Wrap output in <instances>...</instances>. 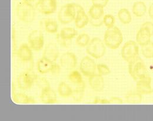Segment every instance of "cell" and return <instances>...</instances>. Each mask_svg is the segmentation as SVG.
Listing matches in <instances>:
<instances>
[{"label": "cell", "instance_id": "cell-1", "mask_svg": "<svg viewBox=\"0 0 153 121\" xmlns=\"http://www.w3.org/2000/svg\"><path fill=\"white\" fill-rule=\"evenodd\" d=\"M82 7L77 4L69 3L61 7L58 13V20L62 24H67L75 20L78 12Z\"/></svg>", "mask_w": 153, "mask_h": 121}, {"label": "cell", "instance_id": "cell-2", "mask_svg": "<svg viewBox=\"0 0 153 121\" xmlns=\"http://www.w3.org/2000/svg\"><path fill=\"white\" fill-rule=\"evenodd\" d=\"M123 41V36L118 27L114 26L105 31L104 36V43L106 47L112 50H115L120 46Z\"/></svg>", "mask_w": 153, "mask_h": 121}, {"label": "cell", "instance_id": "cell-3", "mask_svg": "<svg viewBox=\"0 0 153 121\" xmlns=\"http://www.w3.org/2000/svg\"><path fill=\"white\" fill-rule=\"evenodd\" d=\"M36 7L25 2H21L16 8L17 16L19 20L25 23H31L35 20L36 17Z\"/></svg>", "mask_w": 153, "mask_h": 121}, {"label": "cell", "instance_id": "cell-4", "mask_svg": "<svg viewBox=\"0 0 153 121\" xmlns=\"http://www.w3.org/2000/svg\"><path fill=\"white\" fill-rule=\"evenodd\" d=\"M128 72L136 81L148 75L146 66L139 56L128 63Z\"/></svg>", "mask_w": 153, "mask_h": 121}, {"label": "cell", "instance_id": "cell-5", "mask_svg": "<svg viewBox=\"0 0 153 121\" xmlns=\"http://www.w3.org/2000/svg\"><path fill=\"white\" fill-rule=\"evenodd\" d=\"M87 53L93 58L99 59L102 58L106 53V46L98 37L92 39L86 47Z\"/></svg>", "mask_w": 153, "mask_h": 121}, {"label": "cell", "instance_id": "cell-6", "mask_svg": "<svg viewBox=\"0 0 153 121\" xmlns=\"http://www.w3.org/2000/svg\"><path fill=\"white\" fill-rule=\"evenodd\" d=\"M37 77L38 76L30 70L22 72L17 78L18 87L23 90L30 89L36 83Z\"/></svg>", "mask_w": 153, "mask_h": 121}, {"label": "cell", "instance_id": "cell-7", "mask_svg": "<svg viewBox=\"0 0 153 121\" xmlns=\"http://www.w3.org/2000/svg\"><path fill=\"white\" fill-rule=\"evenodd\" d=\"M138 55L139 47L136 41H128L124 44L121 50V56L124 60L129 63L137 58Z\"/></svg>", "mask_w": 153, "mask_h": 121}, {"label": "cell", "instance_id": "cell-8", "mask_svg": "<svg viewBox=\"0 0 153 121\" xmlns=\"http://www.w3.org/2000/svg\"><path fill=\"white\" fill-rule=\"evenodd\" d=\"M28 43L32 50L40 51L44 45V38L42 32L37 30L31 31L28 36Z\"/></svg>", "mask_w": 153, "mask_h": 121}, {"label": "cell", "instance_id": "cell-9", "mask_svg": "<svg viewBox=\"0 0 153 121\" xmlns=\"http://www.w3.org/2000/svg\"><path fill=\"white\" fill-rule=\"evenodd\" d=\"M95 61L89 56H85L82 59L79 64V69L81 73L86 77L90 76L96 74L97 70Z\"/></svg>", "mask_w": 153, "mask_h": 121}, {"label": "cell", "instance_id": "cell-10", "mask_svg": "<svg viewBox=\"0 0 153 121\" xmlns=\"http://www.w3.org/2000/svg\"><path fill=\"white\" fill-rule=\"evenodd\" d=\"M36 8L43 15H51L57 10V0H38Z\"/></svg>", "mask_w": 153, "mask_h": 121}, {"label": "cell", "instance_id": "cell-11", "mask_svg": "<svg viewBox=\"0 0 153 121\" xmlns=\"http://www.w3.org/2000/svg\"><path fill=\"white\" fill-rule=\"evenodd\" d=\"M61 67L67 70H73L77 65V58L76 55L71 52L63 53L59 58Z\"/></svg>", "mask_w": 153, "mask_h": 121}, {"label": "cell", "instance_id": "cell-12", "mask_svg": "<svg viewBox=\"0 0 153 121\" xmlns=\"http://www.w3.org/2000/svg\"><path fill=\"white\" fill-rule=\"evenodd\" d=\"M136 91L142 95H151L153 93L152 78L149 76V75L137 81Z\"/></svg>", "mask_w": 153, "mask_h": 121}, {"label": "cell", "instance_id": "cell-13", "mask_svg": "<svg viewBox=\"0 0 153 121\" xmlns=\"http://www.w3.org/2000/svg\"><path fill=\"white\" fill-rule=\"evenodd\" d=\"M59 56V51L56 43L51 42L45 46L42 53V58L51 62H56Z\"/></svg>", "mask_w": 153, "mask_h": 121}, {"label": "cell", "instance_id": "cell-14", "mask_svg": "<svg viewBox=\"0 0 153 121\" xmlns=\"http://www.w3.org/2000/svg\"><path fill=\"white\" fill-rule=\"evenodd\" d=\"M17 55L22 62H30L33 60L32 49L27 43H23L17 51Z\"/></svg>", "mask_w": 153, "mask_h": 121}, {"label": "cell", "instance_id": "cell-15", "mask_svg": "<svg viewBox=\"0 0 153 121\" xmlns=\"http://www.w3.org/2000/svg\"><path fill=\"white\" fill-rule=\"evenodd\" d=\"M40 99L42 103L52 104L57 103V97L55 91L50 87L41 90Z\"/></svg>", "mask_w": 153, "mask_h": 121}, {"label": "cell", "instance_id": "cell-16", "mask_svg": "<svg viewBox=\"0 0 153 121\" xmlns=\"http://www.w3.org/2000/svg\"><path fill=\"white\" fill-rule=\"evenodd\" d=\"M152 35L153 34L148 28L141 26L137 33L136 42L138 45L143 46L151 41Z\"/></svg>", "mask_w": 153, "mask_h": 121}, {"label": "cell", "instance_id": "cell-17", "mask_svg": "<svg viewBox=\"0 0 153 121\" xmlns=\"http://www.w3.org/2000/svg\"><path fill=\"white\" fill-rule=\"evenodd\" d=\"M89 84L91 88L95 92H102L104 88V80L102 76L95 74L89 78Z\"/></svg>", "mask_w": 153, "mask_h": 121}, {"label": "cell", "instance_id": "cell-18", "mask_svg": "<svg viewBox=\"0 0 153 121\" xmlns=\"http://www.w3.org/2000/svg\"><path fill=\"white\" fill-rule=\"evenodd\" d=\"M55 62H51L44 58L38 60L37 63V69L41 74H46L51 73Z\"/></svg>", "mask_w": 153, "mask_h": 121}, {"label": "cell", "instance_id": "cell-19", "mask_svg": "<svg viewBox=\"0 0 153 121\" xmlns=\"http://www.w3.org/2000/svg\"><path fill=\"white\" fill-rule=\"evenodd\" d=\"M74 21L76 27L78 29H81L88 24L90 19L88 15L85 13L83 8L78 12Z\"/></svg>", "mask_w": 153, "mask_h": 121}, {"label": "cell", "instance_id": "cell-20", "mask_svg": "<svg viewBox=\"0 0 153 121\" xmlns=\"http://www.w3.org/2000/svg\"><path fill=\"white\" fill-rule=\"evenodd\" d=\"M13 99L16 103L19 104H29L35 103L36 101L32 96H28L23 93H15L13 92Z\"/></svg>", "mask_w": 153, "mask_h": 121}, {"label": "cell", "instance_id": "cell-21", "mask_svg": "<svg viewBox=\"0 0 153 121\" xmlns=\"http://www.w3.org/2000/svg\"><path fill=\"white\" fill-rule=\"evenodd\" d=\"M147 6L143 1L135 2L132 8L133 14L137 17L144 16L147 12Z\"/></svg>", "mask_w": 153, "mask_h": 121}, {"label": "cell", "instance_id": "cell-22", "mask_svg": "<svg viewBox=\"0 0 153 121\" xmlns=\"http://www.w3.org/2000/svg\"><path fill=\"white\" fill-rule=\"evenodd\" d=\"M59 35L65 40H71L77 36L78 32L73 27H65L60 31Z\"/></svg>", "mask_w": 153, "mask_h": 121}, {"label": "cell", "instance_id": "cell-23", "mask_svg": "<svg viewBox=\"0 0 153 121\" xmlns=\"http://www.w3.org/2000/svg\"><path fill=\"white\" fill-rule=\"evenodd\" d=\"M58 93L59 96L62 98L71 97L73 89L65 82H61L58 86Z\"/></svg>", "mask_w": 153, "mask_h": 121}, {"label": "cell", "instance_id": "cell-24", "mask_svg": "<svg viewBox=\"0 0 153 121\" xmlns=\"http://www.w3.org/2000/svg\"><path fill=\"white\" fill-rule=\"evenodd\" d=\"M104 14V8L99 6L93 5L88 11V14L90 19L93 20H100L103 17Z\"/></svg>", "mask_w": 153, "mask_h": 121}, {"label": "cell", "instance_id": "cell-25", "mask_svg": "<svg viewBox=\"0 0 153 121\" xmlns=\"http://www.w3.org/2000/svg\"><path fill=\"white\" fill-rule=\"evenodd\" d=\"M85 83L76 86V87L73 89V92L71 96L73 98V101L76 102H79L83 99L85 93Z\"/></svg>", "mask_w": 153, "mask_h": 121}, {"label": "cell", "instance_id": "cell-26", "mask_svg": "<svg viewBox=\"0 0 153 121\" xmlns=\"http://www.w3.org/2000/svg\"><path fill=\"white\" fill-rule=\"evenodd\" d=\"M118 18L120 22L125 25L128 24L132 20L131 14L130 11L127 8H121L120 9L117 14Z\"/></svg>", "mask_w": 153, "mask_h": 121}, {"label": "cell", "instance_id": "cell-27", "mask_svg": "<svg viewBox=\"0 0 153 121\" xmlns=\"http://www.w3.org/2000/svg\"><path fill=\"white\" fill-rule=\"evenodd\" d=\"M44 27L45 31L50 34L57 33L58 30L57 22L52 19H46L44 20Z\"/></svg>", "mask_w": 153, "mask_h": 121}, {"label": "cell", "instance_id": "cell-28", "mask_svg": "<svg viewBox=\"0 0 153 121\" xmlns=\"http://www.w3.org/2000/svg\"><path fill=\"white\" fill-rule=\"evenodd\" d=\"M126 102L128 103H139L143 100L142 95L136 92H131L125 96Z\"/></svg>", "mask_w": 153, "mask_h": 121}, {"label": "cell", "instance_id": "cell-29", "mask_svg": "<svg viewBox=\"0 0 153 121\" xmlns=\"http://www.w3.org/2000/svg\"><path fill=\"white\" fill-rule=\"evenodd\" d=\"M68 79L76 86H78L84 83L81 75L77 70H73L68 75Z\"/></svg>", "mask_w": 153, "mask_h": 121}, {"label": "cell", "instance_id": "cell-30", "mask_svg": "<svg viewBox=\"0 0 153 121\" xmlns=\"http://www.w3.org/2000/svg\"><path fill=\"white\" fill-rule=\"evenodd\" d=\"M90 37L87 33H82L76 37V46L84 48L86 47L90 41Z\"/></svg>", "mask_w": 153, "mask_h": 121}, {"label": "cell", "instance_id": "cell-31", "mask_svg": "<svg viewBox=\"0 0 153 121\" xmlns=\"http://www.w3.org/2000/svg\"><path fill=\"white\" fill-rule=\"evenodd\" d=\"M141 53L145 58L153 59V42L150 41L148 43L141 46Z\"/></svg>", "mask_w": 153, "mask_h": 121}, {"label": "cell", "instance_id": "cell-32", "mask_svg": "<svg viewBox=\"0 0 153 121\" xmlns=\"http://www.w3.org/2000/svg\"><path fill=\"white\" fill-rule=\"evenodd\" d=\"M102 21L103 24H104V25L107 28V29L114 27L115 19L113 15L110 14L104 15L102 18Z\"/></svg>", "mask_w": 153, "mask_h": 121}, {"label": "cell", "instance_id": "cell-33", "mask_svg": "<svg viewBox=\"0 0 153 121\" xmlns=\"http://www.w3.org/2000/svg\"><path fill=\"white\" fill-rule=\"evenodd\" d=\"M97 71L101 76H107L111 73V70L108 66L104 64H98L97 66Z\"/></svg>", "mask_w": 153, "mask_h": 121}, {"label": "cell", "instance_id": "cell-34", "mask_svg": "<svg viewBox=\"0 0 153 121\" xmlns=\"http://www.w3.org/2000/svg\"><path fill=\"white\" fill-rule=\"evenodd\" d=\"M36 83L38 86V87L41 90L45 88L50 87V84L49 82L45 78H41V77L39 78L38 76L36 81Z\"/></svg>", "mask_w": 153, "mask_h": 121}, {"label": "cell", "instance_id": "cell-35", "mask_svg": "<svg viewBox=\"0 0 153 121\" xmlns=\"http://www.w3.org/2000/svg\"><path fill=\"white\" fill-rule=\"evenodd\" d=\"M57 41L58 44L62 47H65L67 48L69 46V44L70 43H68L69 41H71V40H65L64 39H62L59 35V34H58L57 36Z\"/></svg>", "mask_w": 153, "mask_h": 121}, {"label": "cell", "instance_id": "cell-36", "mask_svg": "<svg viewBox=\"0 0 153 121\" xmlns=\"http://www.w3.org/2000/svg\"><path fill=\"white\" fill-rule=\"evenodd\" d=\"M109 0H91L93 5L104 8L106 7Z\"/></svg>", "mask_w": 153, "mask_h": 121}, {"label": "cell", "instance_id": "cell-37", "mask_svg": "<svg viewBox=\"0 0 153 121\" xmlns=\"http://www.w3.org/2000/svg\"><path fill=\"white\" fill-rule=\"evenodd\" d=\"M60 70H61V66H59L55 62L53 68L52 69V71L51 72V73L54 76H57L59 74Z\"/></svg>", "mask_w": 153, "mask_h": 121}, {"label": "cell", "instance_id": "cell-38", "mask_svg": "<svg viewBox=\"0 0 153 121\" xmlns=\"http://www.w3.org/2000/svg\"><path fill=\"white\" fill-rule=\"evenodd\" d=\"M16 30L14 27H13L12 29V41H13V53H16Z\"/></svg>", "mask_w": 153, "mask_h": 121}, {"label": "cell", "instance_id": "cell-39", "mask_svg": "<svg viewBox=\"0 0 153 121\" xmlns=\"http://www.w3.org/2000/svg\"><path fill=\"white\" fill-rule=\"evenodd\" d=\"M110 103H117V104H122L123 103V100L122 98L119 97H112L110 99Z\"/></svg>", "mask_w": 153, "mask_h": 121}, {"label": "cell", "instance_id": "cell-40", "mask_svg": "<svg viewBox=\"0 0 153 121\" xmlns=\"http://www.w3.org/2000/svg\"><path fill=\"white\" fill-rule=\"evenodd\" d=\"M89 22H90L91 24V25L96 26V27H99L100 25H101L102 24H103V21L102 19H100V20H93L91 19H90V21Z\"/></svg>", "mask_w": 153, "mask_h": 121}, {"label": "cell", "instance_id": "cell-41", "mask_svg": "<svg viewBox=\"0 0 153 121\" xmlns=\"http://www.w3.org/2000/svg\"><path fill=\"white\" fill-rule=\"evenodd\" d=\"M94 103H100V104H108L110 103L109 99H100V98H96L94 101Z\"/></svg>", "mask_w": 153, "mask_h": 121}, {"label": "cell", "instance_id": "cell-42", "mask_svg": "<svg viewBox=\"0 0 153 121\" xmlns=\"http://www.w3.org/2000/svg\"><path fill=\"white\" fill-rule=\"evenodd\" d=\"M142 26H144V27H146L148 28L153 34V24L152 22H149V21L146 22L142 25Z\"/></svg>", "mask_w": 153, "mask_h": 121}, {"label": "cell", "instance_id": "cell-43", "mask_svg": "<svg viewBox=\"0 0 153 121\" xmlns=\"http://www.w3.org/2000/svg\"><path fill=\"white\" fill-rule=\"evenodd\" d=\"M23 2H25L26 3L30 4L31 5H34L36 7V5L38 1V0H22Z\"/></svg>", "mask_w": 153, "mask_h": 121}, {"label": "cell", "instance_id": "cell-44", "mask_svg": "<svg viewBox=\"0 0 153 121\" xmlns=\"http://www.w3.org/2000/svg\"><path fill=\"white\" fill-rule=\"evenodd\" d=\"M149 15L151 19H153V2L149 8Z\"/></svg>", "mask_w": 153, "mask_h": 121}, {"label": "cell", "instance_id": "cell-45", "mask_svg": "<svg viewBox=\"0 0 153 121\" xmlns=\"http://www.w3.org/2000/svg\"><path fill=\"white\" fill-rule=\"evenodd\" d=\"M67 1H70V0H67Z\"/></svg>", "mask_w": 153, "mask_h": 121}]
</instances>
